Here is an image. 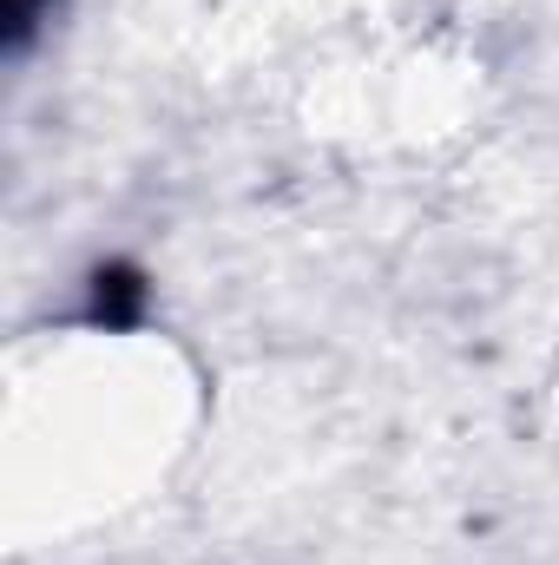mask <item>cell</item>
<instances>
[{"label":"cell","instance_id":"cell-1","mask_svg":"<svg viewBox=\"0 0 559 565\" xmlns=\"http://www.w3.org/2000/svg\"><path fill=\"white\" fill-rule=\"evenodd\" d=\"M139 316H145V270H133V264H99L93 270V322L133 329Z\"/></svg>","mask_w":559,"mask_h":565},{"label":"cell","instance_id":"cell-2","mask_svg":"<svg viewBox=\"0 0 559 565\" xmlns=\"http://www.w3.org/2000/svg\"><path fill=\"white\" fill-rule=\"evenodd\" d=\"M53 13V0H0V33H7V46L20 53L27 40H33V26Z\"/></svg>","mask_w":559,"mask_h":565}]
</instances>
